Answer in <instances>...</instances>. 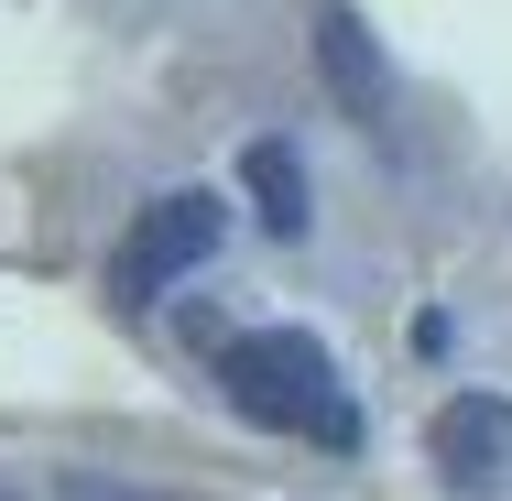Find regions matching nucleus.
<instances>
[{
  "mask_svg": "<svg viewBox=\"0 0 512 501\" xmlns=\"http://www.w3.org/2000/svg\"><path fill=\"white\" fill-rule=\"evenodd\" d=\"M218 382H229V403H240L251 425H273V436H306L327 458L360 447V403L338 382L327 338H306V327H251V338H229V349H218Z\"/></svg>",
  "mask_w": 512,
  "mask_h": 501,
  "instance_id": "obj_1",
  "label": "nucleus"
},
{
  "mask_svg": "<svg viewBox=\"0 0 512 501\" xmlns=\"http://www.w3.org/2000/svg\"><path fill=\"white\" fill-rule=\"evenodd\" d=\"M218 240H229V207L207 197V186H175V197H153L131 218V240L109 251V295L120 305H153L164 284H186L218 262Z\"/></svg>",
  "mask_w": 512,
  "mask_h": 501,
  "instance_id": "obj_2",
  "label": "nucleus"
},
{
  "mask_svg": "<svg viewBox=\"0 0 512 501\" xmlns=\"http://www.w3.org/2000/svg\"><path fill=\"white\" fill-rule=\"evenodd\" d=\"M425 447H436L447 491L502 501L512 491V393H447V403H436V425H425Z\"/></svg>",
  "mask_w": 512,
  "mask_h": 501,
  "instance_id": "obj_3",
  "label": "nucleus"
},
{
  "mask_svg": "<svg viewBox=\"0 0 512 501\" xmlns=\"http://www.w3.org/2000/svg\"><path fill=\"white\" fill-rule=\"evenodd\" d=\"M316 77H327V99L349 109L360 131H382V120H393V66H382V44H371V22H360L349 0H327V11H316Z\"/></svg>",
  "mask_w": 512,
  "mask_h": 501,
  "instance_id": "obj_4",
  "label": "nucleus"
},
{
  "mask_svg": "<svg viewBox=\"0 0 512 501\" xmlns=\"http://www.w3.org/2000/svg\"><path fill=\"white\" fill-rule=\"evenodd\" d=\"M240 197L262 207V229H273V240H306V218H316L295 142H251V153H240Z\"/></svg>",
  "mask_w": 512,
  "mask_h": 501,
  "instance_id": "obj_5",
  "label": "nucleus"
},
{
  "mask_svg": "<svg viewBox=\"0 0 512 501\" xmlns=\"http://www.w3.org/2000/svg\"><path fill=\"white\" fill-rule=\"evenodd\" d=\"M66 501H164V491H131V480H109V469H66Z\"/></svg>",
  "mask_w": 512,
  "mask_h": 501,
  "instance_id": "obj_6",
  "label": "nucleus"
},
{
  "mask_svg": "<svg viewBox=\"0 0 512 501\" xmlns=\"http://www.w3.org/2000/svg\"><path fill=\"white\" fill-rule=\"evenodd\" d=\"M0 501H11V491H0Z\"/></svg>",
  "mask_w": 512,
  "mask_h": 501,
  "instance_id": "obj_7",
  "label": "nucleus"
}]
</instances>
